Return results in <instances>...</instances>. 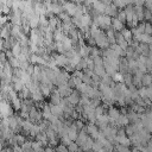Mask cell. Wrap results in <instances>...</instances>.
<instances>
[{
  "instance_id": "obj_1",
  "label": "cell",
  "mask_w": 152,
  "mask_h": 152,
  "mask_svg": "<svg viewBox=\"0 0 152 152\" xmlns=\"http://www.w3.org/2000/svg\"><path fill=\"white\" fill-rule=\"evenodd\" d=\"M86 131L87 133L93 138V139H96L100 134V128L96 124H93V122H89L88 125H86Z\"/></svg>"
},
{
  "instance_id": "obj_2",
  "label": "cell",
  "mask_w": 152,
  "mask_h": 152,
  "mask_svg": "<svg viewBox=\"0 0 152 152\" xmlns=\"http://www.w3.org/2000/svg\"><path fill=\"white\" fill-rule=\"evenodd\" d=\"M52 55L55 56V59H56L58 66L64 68L66 64H69V58L66 57V55H64V53H55V52H52Z\"/></svg>"
},
{
  "instance_id": "obj_3",
  "label": "cell",
  "mask_w": 152,
  "mask_h": 152,
  "mask_svg": "<svg viewBox=\"0 0 152 152\" xmlns=\"http://www.w3.org/2000/svg\"><path fill=\"white\" fill-rule=\"evenodd\" d=\"M63 7H64V11L69 14V15H71V17H74L75 14H76V7H77V4H75V2H72V1H65L64 4H63Z\"/></svg>"
},
{
  "instance_id": "obj_4",
  "label": "cell",
  "mask_w": 152,
  "mask_h": 152,
  "mask_svg": "<svg viewBox=\"0 0 152 152\" xmlns=\"http://www.w3.org/2000/svg\"><path fill=\"white\" fill-rule=\"evenodd\" d=\"M81 93L77 90V89H74V91L68 96V100H69V102L71 103V104H74V106H76V104H78L80 103V100H81Z\"/></svg>"
},
{
  "instance_id": "obj_5",
  "label": "cell",
  "mask_w": 152,
  "mask_h": 152,
  "mask_svg": "<svg viewBox=\"0 0 152 152\" xmlns=\"http://www.w3.org/2000/svg\"><path fill=\"white\" fill-rule=\"evenodd\" d=\"M118 12H119V7H118V6H115L113 2L106 6V10H104V14H107V15H110L112 18H114V17H116V15H118Z\"/></svg>"
},
{
  "instance_id": "obj_6",
  "label": "cell",
  "mask_w": 152,
  "mask_h": 152,
  "mask_svg": "<svg viewBox=\"0 0 152 152\" xmlns=\"http://www.w3.org/2000/svg\"><path fill=\"white\" fill-rule=\"evenodd\" d=\"M61 100H62V95L59 94L58 88H56V89L51 93V95H50V102L53 103V104H59Z\"/></svg>"
},
{
  "instance_id": "obj_7",
  "label": "cell",
  "mask_w": 152,
  "mask_h": 152,
  "mask_svg": "<svg viewBox=\"0 0 152 152\" xmlns=\"http://www.w3.org/2000/svg\"><path fill=\"white\" fill-rule=\"evenodd\" d=\"M106 4L102 1V0H96L94 4H93V7H94V10L97 12V13H100V14H104V10H106Z\"/></svg>"
},
{
  "instance_id": "obj_8",
  "label": "cell",
  "mask_w": 152,
  "mask_h": 152,
  "mask_svg": "<svg viewBox=\"0 0 152 152\" xmlns=\"http://www.w3.org/2000/svg\"><path fill=\"white\" fill-rule=\"evenodd\" d=\"M112 26L114 27L115 31H122L125 28V23H122L120 19H118L116 17H114L112 19Z\"/></svg>"
},
{
  "instance_id": "obj_9",
  "label": "cell",
  "mask_w": 152,
  "mask_h": 152,
  "mask_svg": "<svg viewBox=\"0 0 152 152\" xmlns=\"http://www.w3.org/2000/svg\"><path fill=\"white\" fill-rule=\"evenodd\" d=\"M39 89H40V91L43 93V95H44L45 97H50V95H51V93H52V89H51V87L49 86V83H40V84H39Z\"/></svg>"
},
{
  "instance_id": "obj_10",
  "label": "cell",
  "mask_w": 152,
  "mask_h": 152,
  "mask_svg": "<svg viewBox=\"0 0 152 152\" xmlns=\"http://www.w3.org/2000/svg\"><path fill=\"white\" fill-rule=\"evenodd\" d=\"M11 103H12L14 110L19 112V110L21 109V106H23V99L18 95V96H15V97H13V99L11 100Z\"/></svg>"
},
{
  "instance_id": "obj_11",
  "label": "cell",
  "mask_w": 152,
  "mask_h": 152,
  "mask_svg": "<svg viewBox=\"0 0 152 152\" xmlns=\"http://www.w3.org/2000/svg\"><path fill=\"white\" fill-rule=\"evenodd\" d=\"M116 142L122 144V145H126V146L132 145L131 139H129L128 135H116V137H115V144H116Z\"/></svg>"
},
{
  "instance_id": "obj_12",
  "label": "cell",
  "mask_w": 152,
  "mask_h": 152,
  "mask_svg": "<svg viewBox=\"0 0 152 152\" xmlns=\"http://www.w3.org/2000/svg\"><path fill=\"white\" fill-rule=\"evenodd\" d=\"M107 114H108V115H109L112 119L118 120V119H119V116L121 115V112H120L118 108H115V107L110 106V107L108 108V110H107Z\"/></svg>"
},
{
  "instance_id": "obj_13",
  "label": "cell",
  "mask_w": 152,
  "mask_h": 152,
  "mask_svg": "<svg viewBox=\"0 0 152 152\" xmlns=\"http://www.w3.org/2000/svg\"><path fill=\"white\" fill-rule=\"evenodd\" d=\"M116 122H118V127H119V126H127V125L131 124V121H129L127 114H124V113H121V115L119 116V119L116 120Z\"/></svg>"
},
{
  "instance_id": "obj_14",
  "label": "cell",
  "mask_w": 152,
  "mask_h": 152,
  "mask_svg": "<svg viewBox=\"0 0 152 152\" xmlns=\"http://www.w3.org/2000/svg\"><path fill=\"white\" fill-rule=\"evenodd\" d=\"M31 99H32L34 102H42V101H44L45 96L43 95V93H42L40 89H39V90H37V91H34V93L31 94Z\"/></svg>"
},
{
  "instance_id": "obj_15",
  "label": "cell",
  "mask_w": 152,
  "mask_h": 152,
  "mask_svg": "<svg viewBox=\"0 0 152 152\" xmlns=\"http://www.w3.org/2000/svg\"><path fill=\"white\" fill-rule=\"evenodd\" d=\"M66 131H68V135L70 137V139L72 140V141H75L76 139H77V137H78V129H76V128H74V127H71V126H68V128H66Z\"/></svg>"
},
{
  "instance_id": "obj_16",
  "label": "cell",
  "mask_w": 152,
  "mask_h": 152,
  "mask_svg": "<svg viewBox=\"0 0 152 152\" xmlns=\"http://www.w3.org/2000/svg\"><path fill=\"white\" fill-rule=\"evenodd\" d=\"M141 83L145 87L151 86L152 84V74L151 72H145L144 76H142V78H141Z\"/></svg>"
},
{
  "instance_id": "obj_17",
  "label": "cell",
  "mask_w": 152,
  "mask_h": 152,
  "mask_svg": "<svg viewBox=\"0 0 152 152\" xmlns=\"http://www.w3.org/2000/svg\"><path fill=\"white\" fill-rule=\"evenodd\" d=\"M32 150L33 151H45V147H44V145H43V142L40 141V140H34V141H32Z\"/></svg>"
},
{
  "instance_id": "obj_18",
  "label": "cell",
  "mask_w": 152,
  "mask_h": 152,
  "mask_svg": "<svg viewBox=\"0 0 152 152\" xmlns=\"http://www.w3.org/2000/svg\"><path fill=\"white\" fill-rule=\"evenodd\" d=\"M133 74L132 72H126V74H124V82H125V84L127 86V87H129V86H132L133 84Z\"/></svg>"
},
{
  "instance_id": "obj_19",
  "label": "cell",
  "mask_w": 152,
  "mask_h": 152,
  "mask_svg": "<svg viewBox=\"0 0 152 152\" xmlns=\"http://www.w3.org/2000/svg\"><path fill=\"white\" fill-rule=\"evenodd\" d=\"M12 52H13V55L15 56V57H18L20 53H21V45H20V42L19 40H17L15 42V44L12 46Z\"/></svg>"
},
{
  "instance_id": "obj_20",
  "label": "cell",
  "mask_w": 152,
  "mask_h": 152,
  "mask_svg": "<svg viewBox=\"0 0 152 152\" xmlns=\"http://www.w3.org/2000/svg\"><path fill=\"white\" fill-rule=\"evenodd\" d=\"M18 95H19L23 100H24V99H28V97H31V91H30L28 87H27V86H25V87L23 88V90L18 93Z\"/></svg>"
},
{
  "instance_id": "obj_21",
  "label": "cell",
  "mask_w": 152,
  "mask_h": 152,
  "mask_svg": "<svg viewBox=\"0 0 152 152\" xmlns=\"http://www.w3.org/2000/svg\"><path fill=\"white\" fill-rule=\"evenodd\" d=\"M120 32L122 33V36L125 37V39H126V40H128V42H129V40H132V39H133V37H134V36H133V33H132V31H131V28H126V27H125V28H124L122 31H120Z\"/></svg>"
},
{
  "instance_id": "obj_22",
  "label": "cell",
  "mask_w": 152,
  "mask_h": 152,
  "mask_svg": "<svg viewBox=\"0 0 152 152\" xmlns=\"http://www.w3.org/2000/svg\"><path fill=\"white\" fill-rule=\"evenodd\" d=\"M30 26L31 28H37L39 27V15H33L31 19H30Z\"/></svg>"
},
{
  "instance_id": "obj_23",
  "label": "cell",
  "mask_w": 152,
  "mask_h": 152,
  "mask_svg": "<svg viewBox=\"0 0 152 152\" xmlns=\"http://www.w3.org/2000/svg\"><path fill=\"white\" fill-rule=\"evenodd\" d=\"M101 82L104 83V84H107V86H112L113 82H115V81L113 80V76H110L109 74H106V75L101 78Z\"/></svg>"
},
{
  "instance_id": "obj_24",
  "label": "cell",
  "mask_w": 152,
  "mask_h": 152,
  "mask_svg": "<svg viewBox=\"0 0 152 152\" xmlns=\"http://www.w3.org/2000/svg\"><path fill=\"white\" fill-rule=\"evenodd\" d=\"M94 72H95L96 75H99L101 78L107 74V72H106V69H104V65H103V66H97V65H95V68H94Z\"/></svg>"
},
{
  "instance_id": "obj_25",
  "label": "cell",
  "mask_w": 152,
  "mask_h": 152,
  "mask_svg": "<svg viewBox=\"0 0 152 152\" xmlns=\"http://www.w3.org/2000/svg\"><path fill=\"white\" fill-rule=\"evenodd\" d=\"M56 51H57L58 53H64V55H65L66 49H65V46H64V44H63L62 40H61V42H56Z\"/></svg>"
},
{
  "instance_id": "obj_26",
  "label": "cell",
  "mask_w": 152,
  "mask_h": 152,
  "mask_svg": "<svg viewBox=\"0 0 152 152\" xmlns=\"http://www.w3.org/2000/svg\"><path fill=\"white\" fill-rule=\"evenodd\" d=\"M8 62L11 63V65L15 69V68H20V61H19V58L18 57H15V56H12L11 58H8Z\"/></svg>"
},
{
  "instance_id": "obj_27",
  "label": "cell",
  "mask_w": 152,
  "mask_h": 152,
  "mask_svg": "<svg viewBox=\"0 0 152 152\" xmlns=\"http://www.w3.org/2000/svg\"><path fill=\"white\" fill-rule=\"evenodd\" d=\"M21 147H23V152L33 151V150H32V141H31V140H26V141L21 145Z\"/></svg>"
},
{
  "instance_id": "obj_28",
  "label": "cell",
  "mask_w": 152,
  "mask_h": 152,
  "mask_svg": "<svg viewBox=\"0 0 152 152\" xmlns=\"http://www.w3.org/2000/svg\"><path fill=\"white\" fill-rule=\"evenodd\" d=\"M116 18H118V19H120L122 23H126V21H127V14H126V12H125V10H124V8H122V10H120V11L118 12Z\"/></svg>"
},
{
  "instance_id": "obj_29",
  "label": "cell",
  "mask_w": 152,
  "mask_h": 152,
  "mask_svg": "<svg viewBox=\"0 0 152 152\" xmlns=\"http://www.w3.org/2000/svg\"><path fill=\"white\" fill-rule=\"evenodd\" d=\"M114 150H116V151H124V152H127V151H129V146H126V145H122V144L116 142V144H114Z\"/></svg>"
},
{
  "instance_id": "obj_30",
  "label": "cell",
  "mask_w": 152,
  "mask_h": 152,
  "mask_svg": "<svg viewBox=\"0 0 152 152\" xmlns=\"http://www.w3.org/2000/svg\"><path fill=\"white\" fill-rule=\"evenodd\" d=\"M39 26H49V18L46 15H39Z\"/></svg>"
},
{
  "instance_id": "obj_31",
  "label": "cell",
  "mask_w": 152,
  "mask_h": 152,
  "mask_svg": "<svg viewBox=\"0 0 152 152\" xmlns=\"http://www.w3.org/2000/svg\"><path fill=\"white\" fill-rule=\"evenodd\" d=\"M93 58H94L95 65H97V66H103V65H104V64H103V57H102L101 55L95 56V57H93Z\"/></svg>"
},
{
  "instance_id": "obj_32",
  "label": "cell",
  "mask_w": 152,
  "mask_h": 152,
  "mask_svg": "<svg viewBox=\"0 0 152 152\" xmlns=\"http://www.w3.org/2000/svg\"><path fill=\"white\" fill-rule=\"evenodd\" d=\"M113 80L115 82H124V74L120 72V71H116L115 75L113 76Z\"/></svg>"
},
{
  "instance_id": "obj_33",
  "label": "cell",
  "mask_w": 152,
  "mask_h": 152,
  "mask_svg": "<svg viewBox=\"0 0 152 152\" xmlns=\"http://www.w3.org/2000/svg\"><path fill=\"white\" fill-rule=\"evenodd\" d=\"M104 113H106V109H104V107H103L102 104H100V106H97V107L95 108L96 118H97V116H100V115H102V114H104Z\"/></svg>"
},
{
  "instance_id": "obj_34",
  "label": "cell",
  "mask_w": 152,
  "mask_h": 152,
  "mask_svg": "<svg viewBox=\"0 0 152 152\" xmlns=\"http://www.w3.org/2000/svg\"><path fill=\"white\" fill-rule=\"evenodd\" d=\"M145 25H146V23H144V21H139V24L137 25V31L139 34L145 32Z\"/></svg>"
},
{
  "instance_id": "obj_35",
  "label": "cell",
  "mask_w": 152,
  "mask_h": 152,
  "mask_svg": "<svg viewBox=\"0 0 152 152\" xmlns=\"http://www.w3.org/2000/svg\"><path fill=\"white\" fill-rule=\"evenodd\" d=\"M82 81H83L84 83H87V84H90V86H93V84H94V82H93V78H91V76L87 75L86 72H84V76H83Z\"/></svg>"
},
{
  "instance_id": "obj_36",
  "label": "cell",
  "mask_w": 152,
  "mask_h": 152,
  "mask_svg": "<svg viewBox=\"0 0 152 152\" xmlns=\"http://www.w3.org/2000/svg\"><path fill=\"white\" fill-rule=\"evenodd\" d=\"M56 151H58V152H66L68 151V146L65 144H63V142H59V145L56 146Z\"/></svg>"
},
{
  "instance_id": "obj_37",
  "label": "cell",
  "mask_w": 152,
  "mask_h": 152,
  "mask_svg": "<svg viewBox=\"0 0 152 152\" xmlns=\"http://www.w3.org/2000/svg\"><path fill=\"white\" fill-rule=\"evenodd\" d=\"M99 55H101V49L97 46H93L91 48V53H90V56L91 57H95V56H99Z\"/></svg>"
},
{
  "instance_id": "obj_38",
  "label": "cell",
  "mask_w": 152,
  "mask_h": 152,
  "mask_svg": "<svg viewBox=\"0 0 152 152\" xmlns=\"http://www.w3.org/2000/svg\"><path fill=\"white\" fill-rule=\"evenodd\" d=\"M68 151H80V146L77 145V142L72 141L70 145H68Z\"/></svg>"
},
{
  "instance_id": "obj_39",
  "label": "cell",
  "mask_w": 152,
  "mask_h": 152,
  "mask_svg": "<svg viewBox=\"0 0 152 152\" xmlns=\"http://www.w3.org/2000/svg\"><path fill=\"white\" fill-rule=\"evenodd\" d=\"M134 52H135V49H134L133 46L129 45V46L126 49V57H133Z\"/></svg>"
},
{
  "instance_id": "obj_40",
  "label": "cell",
  "mask_w": 152,
  "mask_h": 152,
  "mask_svg": "<svg viewBox=\"0 0 152 152\" xmlns=\"http://www.w3.org/2000/svg\"><path fill=\"white\" fill-rule=\"evenodd\" d=\"M72 76H76V77H80V78H83V76H84V71L83 70H75L74 72H72Z\"/></svg>"
},
{
  "instance_id": "obj_41",
  "label": "cell",
  "mask_w": 152,
  "mask_h": 152,
  "mask_svg": "<svg viewBox=\"0 0 152 152\" xmlns=\"http://www.w3.org/2000/svg\"><path fill=\"white\" fill-rule=\"evenodd\" d=\"M145 33L152 34V24L151 23H146V25H145Z\"/></svg>"
},
{
  "instance_id": "obj_42",
  "label": "cell",
  "mask_w": 152,
  "mask_h": 152,
  "mask_svg": "<svg viewBox=\"0 0 152 152\" xmlns=\"http://www.w3.org/2000/svg\"><path fill=\"white\" fill-rule=\"evenodd\" d=\"M151 18H152V12H151L150 10L145 8V19L150 21V19H151Z\"/></svg>"
},
{
  "instance_id": "obj_43",
  "label": "cell",
  "mask_w": 152,
  "mask_h": 152,
  "mask_svg": "<svg viewBox=\"0 0 152 152\" xmlns=\"http://www.w3.org/2000/svg\"><path fill=\"white\" fill-rule=\"evenodd\" d=\"M144 6H145L147 10H150V11L152 12V2H145V4H144Z\"/></svg>"
},
{
  "instance_id": "obj_44",
  "label": "cell",
  "mask_w": 152,
  "mask_h": 152,
  "mask_svg": "<svg viewBox=\"0 0 152 152\" xmlns=\"http://www.w3.org/2000/svg\"><path fill=\"white\" fill-rule=\"evenodd\" d=\"M70 1H72V2H75V4H82L81 0H70Z\"/></svg>"
},
{
  "instance_id": "obj_45",
  "label": "cell",
  "mask_w": 152,
  "mask_h": 152,
  "mask_svg": "<svg viewBox=\"0 0 152 152\" xmlns=\"http://www.w3.org/2000/svg\"><path fill=\"white\" fill-rule=\"evenodd\" d=\"M148 55H152V44H150V53Z\"/></svg>"
},
{
  "instance_id": "obj_46",
  "label": "cell",
  "mask_w": 152,
  "mask_h": 152,
  "mask_svg": "<svg viewBox=\"0 0 152 152\" xmlns=\"http://www.w3.org/2000/svg\"><path fill=\"white\" fill-rule=\"evenodd\" d=\"M65 1H66V0H58V2H59V4H62V5H63Z\"/></svg>"
},
{
  "instance_id": "obj_47",
  "label": "cell",
  "mask_w": 152,
  "mask_h": 152,
  "mask_svg": "<svg viewBox=\"0 0 152 152\" xmlns=\"http://www.w3.org/2000/svg\"><path fill=\"white\" fill-rule=\"evenodd\" d=\"M150 23H151V24H152V18H151V19H150Z\"/></svg>"
},
{
  "instance_id": "obj_48",
  "label": "cell",
  "mask_w": 152,
  "mask_h": 152,
  "mask_svg": "<svg viewBox=\"0 0 152 152\" xmlns=\"http://www.w3.org/2000/svg\"><path fill=\"white\" fill-rule=\"evenodd\" d=\"M39 1H42V0H39Z\"/></svg>"
},
{
  "instance_id": "obj_49",
  "label": "cell",
  "mask_w": 152,
  "mask_h": 152,
  "mask_svg": "<svg viewBox=\"0 0 152 152\" xmlns=\"http://www.w3.org/2000/svg\"><path fill=\"white\" fill-rule=\"evenodd\" d=\"M112 1H113V0H112Z\"/></svg>"
}]
</instances>
